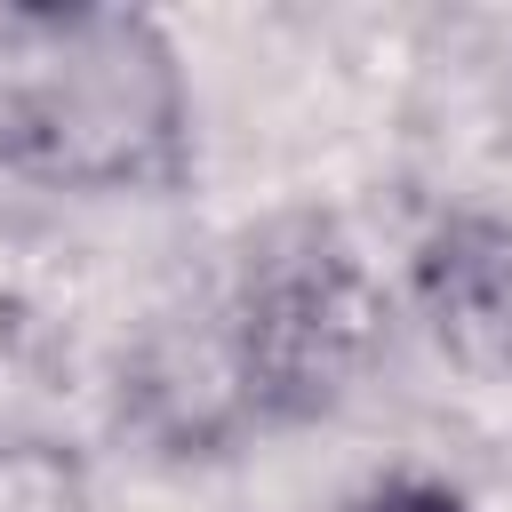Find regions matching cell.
<instances>
[{"mask_svg":"<svg viewBox=\"0 0 512 512\" xmlns=\"http://www.w3.org/2000/svg\"><path fill=\"white\" fill-rule=\"evenodd\" d=\"M0 176L72 200L192 176V80L160 16L104 0L0 8Z\"/></svg>","mask_w":512,"mask_h":512,"instance_id":"1","label":"cell"},{"mask_svg":"<svg viewBox=\"0 0 512 512\" xmlns=\"http://www.w3.org/2000/svg\"><path fill=\"white\" fill-rule=\"evenodd\" d=\"M216 304L264 432L336 416L392 352V288L328 216L264 224L224 272Z\"/></svg>","mask_w":512,"mask_h":512,"instance_id":"2","label":"cell"},{"mask_svg":"<svg viewBox=\"0 0 512 512\" xmlns=\"http://www.w3.org/2000/svg\"><path fill=\"white\" fill-rule=\"evenodd\" d=\"M112 424H120V440H136L160 464H208L264 432L216 288L160 304L128 336L120 376H112Z\"/></svg>","mask_w":512,"mask_h":512,"instance_id":"3","label":"cell"},{"mask_svg":"<svg viewBox=\"0 0 512 512\" xmlns=\"http://www.w3.org/2000/svg\"><path fill=\"white\" fill-rule=\"evenodd\" d=\"M408 312L464 376H512V216L448 208L408 240Z\"/></svg>","mask_w":512,"mask_h":512,"instance_id":"4","label":"cell"},{"mask_svg":"<svg viewBox=\"0 0 512 512\" xmlns=\"http://www.w3.org/2000/svg\"><path fill=\"white\" fill-rule=\"evenodd\" d=\"M0 512H96L88 456L56 432H8L0 440Z\"/></svg>","mask_w":512,"mask_h":512,"instance_id":"5","label":"cell"},{"mask_svg":"<svg viewBox=\"0 0 512 512\" xmlns=\"http://www.w3.org/2000/svg\"><path fill=\"white\" fill-rule=\"evenodd\" d=\"M344 512H472V504L432 472H392V480H368Z\"/></svg>","mask_w":512,"mask_h":512,"instance_id":"6","label":"cell"}]
</instances>
